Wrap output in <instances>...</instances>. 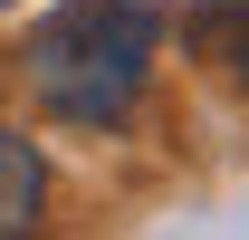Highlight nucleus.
Listing matches in <instances>:
<instances>
[{"mask_svg": "<svg viewBox=\"0 0 249 240\" xmlns=\"http://www.w3.org/2000/svg\"><path fill=\"white\" fill-rule=\"evenodd\" d=\"M154 39H163V20L144 0H58L29 29L19 58H29V87H38L48 116H67V125H124V106L154 77Z\"/></svg>", "mask_w": 249, "mask_h": 240, "instance_id": "obj_1", "label": "nucleus"}, {"mask_svg": "<svg viewBox=\"0 0 249 240\" xmlns=\"http://www.w3.org/2000/svg\"><path fill=\"white\" fill-rule=\"evenodd\" d=\"M38 202H48V163H38L29 135H10V125H0V240H10V231H29Z\"/></svg>", "mask_w": 249, "mask_h": 240, "instance_id": "obj_2", "label": "nucleus"}, {"mask_svg": "<svg viewBox=\"0 0 249 240\" xmlns=\"http://www.w3.org/2000/svg\"><path fill=\"white\" fill-rule=\"evenodd\" d=\"M211 48H220V67L249 87V0H220L211 10Z\"/></svg>", "mask_w": 249, "mask_h": 240, "instance_id": "obj_3", "label": "nucleus"}]
</instances>
